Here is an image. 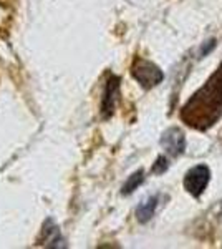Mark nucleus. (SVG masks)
<instances>
[{
    "mask_svg": "<svg viewBox=\"0 0 222 249\" xmlns=\"http://www.w3.org/2000/svg\"><path fill=\"white\" fill-rule=\"evenodd\" d=\"M222 115V63L204 87L188 102L183 120L197 130H207Z\"/></svg>",
    "mask_w": 222,
    "mask_h": 249,
    "instance_id": "f257e3e1",
    "label": "nucleus"
},
{
    "mask_svg": "<svg viewBox=\"0 0 222 249\" xmlns=\"http://www.w3.org/2000/svg\"><path fill=\"white\" fill-rule=\"evenodd\" d=\"M131 73H133V77L138 80V83H141V87H144V88L156 87L157 83H161L164 78V73L161 71V68L144 58L135 60Z\"/></svg>",
    "mask_w": 222,
    "mask_h": 249,
    "instance_id": "f03ea898",
    "label": "nucleus"
},
{
    "mask_svg": "<svg viewBox=\"0 0 222 249\" xmlns=\"http://www.w3.org/2000/svg\"><path fill=\"white\" fill-rule=\"evenodd\" d=\"M211 179V171L205 164H197V166L191 168L184 176V188L194 198H199L207 188V183Z\"/></svg>",
    "mask_w": 222,
    "mask_h": 249,
    "instance_id": "7ed1b4c3",
    "label": "nucleus"
},
{
    "mask_svg": "<svg viewBox=\"0 0 222 249\" xmlns=\"http://www.w3.org/2000/svg\"><path fill=\"white\" fill-rule=\"evenodd\" d=\"M161 146L172 158L181 156L186 150V136L179 128H169V130L164 131L163 138H161Z\"/></svg>",
    "mask_w": 222,
    "mask_h": 249,
    "instance_id": "20e7f679",
    "label": "nucleus"
},
{
    "mask_svg": "<svg viewBox=\"0 0 222 249\" xmlns=\"http://www.w3.org/2000/svg\"><path fill=\"white\" fill-rule=\"evenodd\" d=\"M118 95H120V78L115 77V75H111L106 83V90H104L103 103H102V113L104 118H108V116L113 115Z\"/></svg>",
    "mask_w": 222,
    "mask_h": 249,
    "instance_id": "39448f33",
    "label": "nucleus"
},
{
    "mask_svg": "<svg viewBox=\"0 0 222 249\" xmlns=\"http://www.w3.org/2000/svg\"><path fill=\"white\" fill-rule=\"evenodd\" d=\"M159 198H161L159 195L149 196V198H146L139 204L138 210H136V218H138L139 223H148V221L154 216V213L157 210V204H159Z\"/></svg>",
    "mask_w": 222,
    "mask_h": 249,
    "instance_id": "423d86ee",
    "label": "nucleus"
},
{
    "mask_svg": "<svg viewBox=\"0 0 222 249\" xmlns=\"http://www.w3.org/2000/svg\"><path fill=\"white\" fill-rule=\"evenodd\" d=\"M42 243L45 246H58L56 243H62L60 238V231L51 221H47L45 226H43V236H42Z\"/></svg>",
    "mask_w": 222,
    "mask_h": 249,
    "instance_id": "0eeeda50",
    "label": "nucleus"
},
{
    "mask_svg": "<svg viewBox=\"0 0 222 249\" xmlns=\"http://www.w3.org/2000/svg\"><path fill=\"white\" fill-rule=\"evenodd\" d=\"M143 181H144V171L143 170L133 173L130 178H128V181L123 184V190H121V193H123V195H131L133 191L138 190L141 184H143Z\"/></svg>",
    "mask_w": 222,
    "mask_h": 249,
    "instance_id": "6e6552de",
    "label": "nucleus"
},
{
    "mask_svg": "<svg viewBox=\"0 0 222 249\" xmlns=\"http://www.w3.org/2000/svg\"><path fill=\"white\" fill-rule=\"evenodd\" d=\"M168 160L164 158V156H159V158L156 160V163H154V166H153V171L157 173V175H161V173H164L168 170Z\"/></svg>",
    "mask_w": 222,
    "mask_h": 249,
    "instance_id": "1a4fd4ad",
    "label": "nucleus"
},
{
    "mask_svg": "<svg viewBox=\"0 0 222 249\" xmlns=\"http://www.w3.org/2000/svg\"><path fill=\"white\" fill-rule=\"evenodd\" d=\"M214 47H216V40H209V42H205V47L203 45V48H201V57H205V55H207Z\"/></svg>",
    "mask_w": 222,
    "mask_h": 249,
    "instance_id": "9d476101",
    "label": "nucleus"
}]
</instances>
